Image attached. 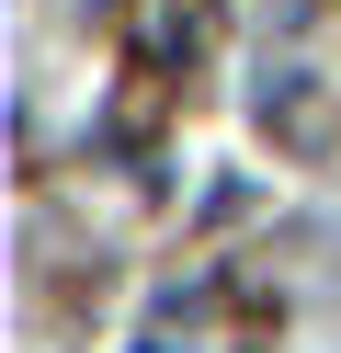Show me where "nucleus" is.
<instances>
[]
</instances>
